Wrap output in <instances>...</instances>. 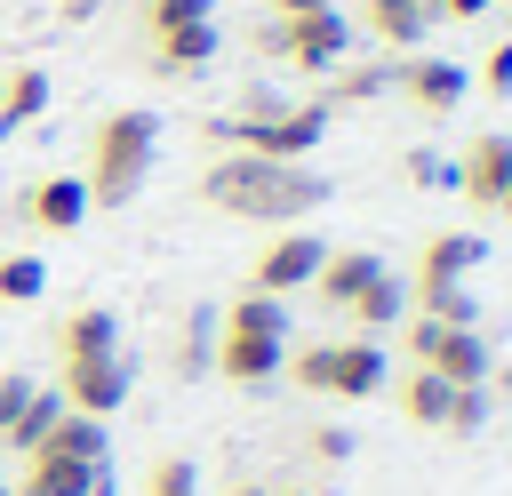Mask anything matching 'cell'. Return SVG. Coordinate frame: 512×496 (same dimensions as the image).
<instances>
[{
  "mask_svg": "<svg viewBox=\"0 0 512 496\" xmlns=\"http://www.w3.org/2000/svg\"><path fill=\"white\" fill-rule=\"evenodd\" d=\"M224 496H272V488H264V480H232Z\"/></svg>",
  "mask_w": 512,
  "mask_h": 496,
  "instance_id": "35",
  "label": "cell"
},
{
  "mask_svg": "<svg viewBox=\"0 0 512 496\" xmlns=\"http://www.w3.org/2000/svg\"><path fill=\"white\" fill-rule=\"evenodd\" d=\"M32 392H40L32 376H16V368H0V432H8L16 416H24V400H32Z\"/></svg>",
  "mask_w": 512,
  "mask_h": 496,
  "instance_id": "29",
  "label": "cell"
},
{
  "mask_svg": "<svg viewBox=\"0 0 512 496\" xmlns=\"http://www.w3.org/2000/svg\"><path fill=\"white\" fill-rule=\"evenodd\" d=\"M40 448L80 456V464H112V432H104V416H80V408H64V416L48 424V440H40Z\"/></svg>",
  "mask_w": 512,
  "mask_h": 496,
  "instance_id": "19",
  "label": "cell"
},
{
  "mask_svg": "<svg viewBox=\"0 0 512 496\" xmlns=\"http://www.w3.org/2000/svg\"><path fill=\"white\" fill-rule=\"evenodd\" d=\"M144 496H200L192 456H160V464H152V480H144Z\"/></svg>",
  "mask_w": 512,
  "mask_h": 496,
  "instance_id": "28",
  "label": "cell"
},
{
  "mask_svg": "<svg viewBox=\"0 0 512 496\" xmlns=\"http://www.w3.org/2000/svg\"><path fill=\"white\" fill-rule=\"evenodd\" d=\"M376 272H384V264H376L368 248H328V256H320V272H312V296H320V312H344V304H352V296H360Z\"/></svg>",
  "mask_w": 512,
  "mask_h": 496,
  "instance_id": "16",
  "label": "cell"
},
{
  "mask_svg": "<svg viewBox=\"0 0 512 496\" xmlns=\"http://www.w3.org/2000/svg\"><path fill=\"white\" fill-rule=\"evenodd\" d=\"M56 416H64V400H56V392H32V400H24V416H16V424H8L0 440H8L16 456H32V448L48 440V424H56Z\"/></svg>",
  "mask_w": 512,
  "mask_h": 496,
  "instance_id": "24",
  "label": "cell"
},
{
  "mask_svg": "<svg viewBox=\"0 0 512 496\" xmlns=\"http://www.w3.org/2000/svg\"><path fill=\"white\" fill-rule=\"evenodd\" d=\"M152 152H160V120H152L144 104L104 112L96 136H88V176H80L88 208H128V200L144 192V176H152Z\"/></svg>",
  "mask_w": 512,
  "mask_h": 496,
  "instance_id": "2",
  "label": "cell"
},
{
  "mask_svg": "<svg viewBox=\"0 0 512 496\" xmlns=\"http://www.w3.org/2000/svg\"><path fill=\"white\" fill-rule=\"evenodd\" d=\"M360 32H368L376 48H392V56H416V40L432 32V16L408 8V0H360Z\"/></svg>",
  "mask_w": 512,
  "mask_h": 496,
  "instance_id": "17",
  "label": "cell"
},
{
  "mask_svg": "<svg viewBox=\"0 0 512 496\" xmlns=\"http://www.w3.org/2000/svg\"><path fill=\"white\" fill-rule=\"evenodd\" d=\"M48 288V264L40 256H0V304H32Z\"/></svg>",
  "mask_w": 512,
  "mask_h": 496,
  "instance_id": "27",
  "label": "cell"
},
{
  "mask_svg": "<svg viewBox=\"0 0 512 496\" xmlns=\"http://www.w3.org/2000/svg\"><path fill=\"white\" fill-rule=\"evenodd\" d=\"M480 88H488V96H512V40H496V48H488V64H480Z\"/></svg>",
  "mask_w": 512,
  "mask_h": 496,
  "instance_id": "31",
  "label": "cell"
},
{
  "mask_svg": "<svg viewBox=\"0 0 512 496\" xmlns=\"http://www.w3.org/2000/svg\"><path fill=\"white\" fill-rule=\"evenodd\" d=\"M280 360H288V312L272 304V296H232V312L216 320V352H208V368L224 376V384H240V392H256V384H272L280 376Z\"/></svg>",
  "mask_w": 512,
  "mask_h": 496,
  "instance_id": "3",
  "label": "cell"
},
{
  "mask_svg": "<svg viewBox=\"0 0 512 496\" xmlns=\"http://www.w3.org/2000/svg\"><path fill=\"white\" fill-rule=\"evenodd\" d=\"M280 496H312V488H280Z\"/></svg>",
  "mask_w": 512,
  "mask_h": 496,
  "instance_id": "37",
  "label": "cell"
},
{
  "mask_svg": "<svg viewBox=\"0 0 512 496\" xmlns=\"http://www.w3.org/2000/svg\"><path fill=\"white\" fill-rule=\"evenodd\" d=\"M216 0H136V40H168L184 24H208Z\"/></svg>",
  "mask_w": 512,
  "mask_h": 496,
  "instance_id": "22",
  "label": "cell"
},
{
  "mask_svg": "<svg viewBox=\"0 0 512 496\" xmlns=\"http://www.w3.org/2000/svg\"><path fill=\"white\" fill-rule=\"evenodd\" d=\"M408 360L440 384H488V336L480 328H448V320H416L408 328Z\"/></svg>",
  "mask_w": 512,
  "mask_h": 496,
  "instance_id": "8",
  "label": "cell"
},
{
  "mask_svg": "<svg viewBox=\"0 0 512 496\" xmlns=\"http://www.w3.org/2000/svg\"><path fill=\"white\" fill-rule=\"evenodd\" d=\"M488 8H496V0H440L432 24H472V16H488Z\"/></svg>",
  "mask_w": 512,
  "mask_h": 496,
  "instance_id": "32",
  "label": "cell"
},
{
  "mask_svg": "<svg viewBox=\"0 0 512 496\" xmlns=\"http://www.w3.org/2000/svg\"><path fill=\"white\" fill-rule=\"evenodd\" d=\"M400 312H408V288H400L392 272H376V280H368V288L344 304V320H352V328H392Z\"/></svg>",
  "mask_w": 512,
  "mask_h": 496,
  "instance_id": "21",
  "label": "cell"
},
{
  "mask_svg": "<svg viewBox=\"0 0 512 496\" xmlns=\"http://www.w3.org/2000/svg\"><path fill=\"white\" fill-rule=\"evenodd\" d=\"M104 352H120L112 304H72V312L56 320V360H104Z\"/></svg>",
  "mask_w": 512,
  "mask_h": 496,
  "instance_id": "15",
  "label": "cell"
},
{
  "mask_svg": "<svg viewBox=\"0 0 512 496\" xmlns=\"http://www.w3.org/2000/svg\"><path fill=\"white\" fill-rule=\"evenodd\" d=\"M24 216H32L40 232H72V224L88 216V192H80V176H40V184L24 192Z\"/></svg>",
  "mask_w": 512,
  "mask_h": 496,
  "instance_id": "18",
  "label": "cell"
},
{
  "mask_svg": "<svg viewBox=\"0 0 512 496\" xmlns=\"http://www.w3.org/2000/svg\"><path fill=\"white\" fill-rule=\"evenodd\" d=\"M320 256H328V240L320 232H280L256 264H248V296H272V304H288L296 288H312V272H320Z\"/></svg>",
  "mask_w": 512,
  "mask_h": 496,
  "instance_id": "9",
  "label": "cell"
},
{
  "mask_svg": "<svg viewBox=\"0 0 512 496\" xmlns=\"http://www.w3.org/2000/svg\"><path fill=\"white\" fill-rule=\"evenodd\" d=\"M456 184H464V200L472 208H488V216H512V136H472L464 144V168H456Z\"/></svg>",
  "mask_w": 512,
  "mask_h": 496,
  "instance_id": "10",
  "label": "cell"
},
{
  "mask_svg": "<svg viewBox=\"0 0 512 496\" xmlns=\"http://www.w3.org/2000/svg\"><path fill=\"white\" fill-rule=\"evenodd\" d=\"M40 104H48V72H8V96H0V128L32 120Z\"/></svg>",
  "mask_w": 512,
  "mask_h": 496,
  "instance_id": "26",
  "label": "cell"
},
{
  "mask_svg": "<svg viewBox=\"0 0 512 496\" xmlns=\"http://www.w3.org/2000/svg\"><path fill=\"white\" fill-rule=\"evenodd\" d=\"M352 48V24L336 8H312V16H264L256 24V56H280L296 72H336Z\"/></svg>",
  "mask_w": 512,
  "mask_h": 496,
  "instance_id": "6",
  "label": "cell"
},
{
  "mask_svg": "<svg viewBox=\"0 0 512 496\" xmlns=\"http://www.w3.org/2000/svg\"><path fill=\"white\" fill-rule=\"evenodd\" d=\"M408 8H424V16H440V0H408Z\"/></svg>",
  "mask_w": 512,
  "mask_h": 496,
  "instance_id": "36",
  "label": "cell"
},
{
  "mask_svg": "<svg viewBox=\"0 0 512 496\" xmlns=\"http://www.w3.org/2000/svg\"><path fill=\"white\" fill-rule=\"evenodd\" d=\"M56 368H64L56 400L80 408V416H112V408L128 400V352H104V360H56Z\"/></svg>",
  "mask_w": 512,
  "mask_h": 496,
  "instance_id": "11",
  "label": "cell"
},
{
  "mask_svg": "<svg viewBox=\"0 0 512 496\" xmlns=\"http://www.w3.org/2000/svg\"><path fill=\"white\" fill-rule=\"evenodd\" d=\"M392 88H400L416 112H432V120H440V112H456V104H464L472 72H464V64H448V56H400V64H392Z\"/></svg>",
  "mask_w": 512,
  "mask_h": 496,
  "instance_id": "12",
  "label": "cell"
},
{
  "mask_svg": "<svg viewBox=\"0 0 512 496\" xmlns=\"http://www.w3.org/2000/svg\"><path fill=\"white\" fill-rule=\"evenodd\" d=\"M200 200L216 216H240V224H296L312 208H328V176L312 160H256V152H224L208 176H200Z\"/></svg>",
  "mask_w": 512,
  "mask_h": 496,
  "instance_id": "1",
  "label": "cell"
},
{
  "mask_svg": "<svg viewBox=\"0 0 512 496\" xmlns=\"http://www.w3.org/2000/svg\"><path fill=\"white\" fill-rule=\"evenodd\" d=\"M304 448H312L320 464H344V456H352V432H344V424H312V440H304Z\"/></svg>",
  "mask_w": 512,
  "mask_h": 496,
  "instance_id": "30",
  "label": "cell"
},
{
  "mask_svg": "<svg viewBox=\"0 0 512 496\" xmlns=\"http://www.w3.org/2000/svg\"><path fill=\"white\" fill-rule=\"evenodd\" d=\"M496 8H504V24H512V0H496Z\"/></svg>",
  "mask_w": 512,
  "mask_h": 496,
  "instance_id": "38",
  "label": "cell"
},
{
  "mask_svg": "<svg viewBox=\"0 0 512 496\" xmlns=\"http://www.w3.org/2000/svg\"><path fill=\"white\" fill-rule=\"evenodd\" d=\"M56 16L64 24H88V16H104V0H56Z\"/></svg>",
  "mask_w": 512,
  "mask_h": 496,
  "instance_id": "33",
  "label": "cell"
},
{
  "mask_svg": "<svg viewBox=\"0 0 512 496\" xmlns=\"http://www.w3.org/2000/svg\"><path fill=\"white\" fill-rule=\"evenodd\" d=\"M16 496H104V464H80V456H56V448H32Z\"/></svg>",
  "mask_w": 512,
  "mask_h": 496,
  "instance_id": "14",
  "label": "cell"
},
{
  "mask_svg": "<svg viewBox=\"0 0 512 496\" xmlns=\"http://www.w3.org/2000/svg\"><path fill=\"white\" fill-rule=\"evenodd\" d=\"M272 16H312V8H328V0H264Z\"/></svg>",
  "mask_w": 512,
  "mask_h": 496,
  "instance_id": "34",
  "label": "cell"
},
{
  "mask_svg": "<svg viewBox=\"0 0 512 496\" xmlns=\"http://www.w3.org/2000/svg\"><path fill=\"white\" fill-rule=\"evenodd\" d=\"M384 88H392V64H336V88H328L320 104L336 112V104H368V96H384Z\"/></svg>",
  "mask_w": 512,
  "mask_h": 496,
  "instance_id": "23",
  "label": "cell"
},
{
  "mask_svg": "<svg viewBox=\"0 0 512 496\" xmlns=\"http://www.w3.org/2000/svg\"><path fill=\"white\" fill-rule=\"evenodd\" d=\"M144 56H152V72H200V64L216 56V16H208V24H184V32H168V40H144Z\"/></svg>",
  "mask_w": 512,
  "mask_h": 496,
  "instance_id": "20",
  "label": "cell"
},
{
  "mask_svg": "<svg viewBox=\"0 0 512 496\" xmlns=\"http://www.w3.org/2000/svg\"><path fill=\"white\" fill-rule=\"evenodd\" d=\"M208 352H216V320H208V312H192V320L176 328V352H168V368H176V376H200V368H208Z\"/></svg>",
  "mask_w": 512,
  "mask_h": 496,
  "instance_id": "25",
  "label": "cell"
},
{
  "mask_svg": "<svg viewBox=\"0 0 512 496\" xmlns=\"http://www.w3.org/2000/svg\"><path fill=\"white\" fill-rule=\"evenodd\" d=\"M304 392H320V400H368L376 384H384V352H376V336H336V344H304V352H288L280 360Z\"/></svg>",
  "mask_w": 512,
  "mask_h": 496,
  "instance_id": "5",
  "label": "cell"
},
{
  "mask_svg": "<svg viewBox=\"0 0 512 496\" xmlns=\"http://www.w3.org/2000/svg\"><path fill=\"white\" fill-rule=\"evenodd\" d=\"M480 256H488L480 232H432V240L416 248V280H408V296H416V288H464V272H472Z\"/></svg>",
  "mask_w": 512,
  "mask_h": 496,
  "instance_id": "13",
  "label": "cell"
},
{
  "mask_svg": "<svg viewBox=\"0 0 512 496\" xmlns=\"http://www.w3.org/2000/svg\"><path fill=\"white\" fill-rule=\"evenodd\" d=\"M400 416L424 424V432H448V440H472L488 424V384H440L424 368L400 376Z\"/></svg>",
  "mask_w": 512,
  "mask_h": 496,
  "instance_id": "7",
  "label": "cell"
},
{
  "mask_svg": "<svg viewBox=\"0 0 512 496\" xmlns=\"http://www.w3.org/2000/svg\"><path fill=\"white\" fill-rule=\"evenodd\" d=\"M0 496H8V488H0Z\"/></svg>",
  "mask_w": 512,
  "mask_h": 496,
  "instance_id": "39",
  "label": "cell"
},
{
  "mask_svg": "<svg viewBox=\"0 0 512 496\" xmlns=\"http://www.w3.org/2000/svg\"><path fill=\"white\" fill-rule=\"evenodd\" d=\"M320 128H328V104H280L264 88H248L240 120H224V136L240 152H256V160H304L320 144Z\"/></svg>",
  "mask_w": 512,
  "mask_h": 496,
  "instance_id": "4",
  "label": "cell"
}]
</instances>
